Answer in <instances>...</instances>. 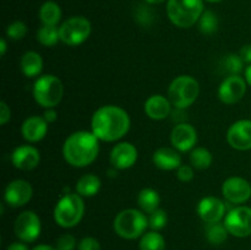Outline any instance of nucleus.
Here are the masks:
<instances>
[{"instance_id":"0eeeda50","label":"nucleus","mask_w":251,"mask_h":250,"mask_svg":"<svg viewBox=\"0 0 251 250\" xmlns=\"http://www.w3.org/2000/svg\"><path fill=\"white\" fill-rule=\"evenodd\" d=\"M64 96V85L55 75H42L33 85L34 100L44 109L55 108Z\"/></svg>"},{"instance_id":"f8f14e48","label":"nucleus","mask_w":251,"mask_h":250,"mask_svg":"<svg viewBox=\"0 0 251 250\" xmlns=\"http://www.w3.org/2000/svg\"><path fill=\"white\" fill-rule=\"evenodd\" d=\"M247 81L239 75H228L218 87V97L225 104L232 105L239 102L247 93Z\"/></svg>"},{"instance_id":"c756f323","label":"nucleus","mask_w":251,"mask_h":250,"mask_svg":"<svg viewBox=\"0 0 251 250\" xmlns=\"http://www.w3.org/2000/svg\"><path fill=\"white\" fill-rule=\"evenodd\" d=\"M199 28L206 36L216 33L218 29V19L211 10H206L199 20Z\"/></svg>"},{"instance_id":"4468645a","label":"nucleus","mask_w":251,"mask_h":250,"mask_svg":"<svg viewBox=\"0 0 251 250\" xmlns=\"http://www.w3.org/2000/svg\"><path fill=\"white\" fill-rule=\"evenodd\" d=\"M139 158L137 149L131 142H118L112 149L109 154V162L117 171H125L136 163Z\"/></svg>"},{"instance_id":"5701e85b","label":"nucleus","mask_w":251,"mask_h":250,"mask_svg":"<svg viewBox=\"0 0 251 250\" xmlns=\"http://www.w3.org/2000/svg\"><path fill=\"white\" fill-rule=\"evenodd\" d=\"M102 181L96 174L88 173L81 176L75 186L76 193L82 198H92L96 196L100 190Z\"/></svg>"},{"instance_id":"f03ea898","label":"nucleus","mask_w":251,"mask_h":250,"mask_svg":"<svg viewBox=\"0 0 251 250\" xmlns=\"http://www.w3.org/2000/svg\"><path fill=\"white\" fill-rule=\"evenodd\" d=\"M100 140L92 131L78 130L66 137L63 145V157L75 168H85L97 159Z\"/></svg>"},{"instance_id":"37998d69","label":"nucleus","mask_w":251,"mask_h":250,"mask_svg":"<svg viewBox=\"0 0 251 250\" xmlns=\"http://www.w3.org/2000/svg\"><path fill=\"white\" fill-rule=\"evenodd\" d=\"M245 81H247L248 85L251 87V64L250 65L247 66V69H245Z\"/></svg>"},{"instance_id":"9b49d317","label":"nucleus","mask_w":251,"mask_h":250,"mask_svg":"<svg viewBox=\"0 0 251 250\" xmlns=\"http://www.w3.org/2000/svg\"><path fill=\"white\" fill-rule=\"evenodd\" d=\"M222 195L229 203L242 205L251 198V184L242 176H230L222 184Z\"/></svg>"},{"instance_id":"c85d7f7f","label":"nucleus","mask_w":251,"mask_h":250,"mask_svg":"<svg viewBox=\"0 0 251 250\" xmlns=\"http://www.w3.org/2000/svg\"><path fill=\"white\" fill-rule=\"evenodd\" d=\"M229 232L226 228L225 223H210L206 229V238L213 245H220L227 240Z\"/></svg>"},{"instance_id":"4be33fe9","label":"nucleus","mask_w":251,"mask_h":250,"mask_svg":"<svg viewBox=\"0 0 251 250\" xmlns=\"http://www.w3.org/2000/svg\"><path fill=\"white\" fill-rule=\"evenodd\" d=\"M20 69L26 77H37L43 70V59L41 54L34 50H28L21 56Z\"/></svg>"},{"instance_id":"f257e3e1","label":"nucleus","mask_w":251,"mask_h":250,"mask_svg":"<svg viewBox=\"0 0 251 250\" xmlns=\"http://www.w3.org/2000/svg\"><path fill=\"white\" fill-rule=\"evenodd\" d=\"M130 126V115L119 105H102L91 118V131L100 141H118L129 132Z\"/></svg>"},{"instance_id":"412c9836","label":"nucleus","mask_w":251,"mask_h":250,"mask_svg":"<svg viewBox=\"0 0 251 250\" xmlns=\"http://www.w3.org/2000/svg\"><path fill=\"white\" fill-rule=\"evenodd\" d=\"M152 162L162 171H176L181 166L180 152L174 147H159L153 152Z\"/></svg>"},{"instance_id":"dca6fc26","label":"nucleus","mask_w":251,"mask_h":250,"mask_svg":"<svg viewBox=\"0 0 251 250\" xmlns=\"http://www.w3.org/2000/svg\"><path fill=\"white\" fill-rule=\"evenodd\" d=\"M171 142L179 152H188L198 144V131L189 123H179L171 132Z\"/></svg>"},{"instance_id":"2f4dec72","label":"nucleus","mask_w":251,"mask_h":250,"mask_svg":"<svg viewBox=\"0 0 251 250\" xmlns=\"http://www.w3.org/2000/svg\"><path fill=\"white\" fill-rule=\"evenodd\" d=\"M167 222H168V216H167L166 211L162 208H157L156 211L149 215V227L152 230L158 232V230L163 229L167 225Z\"/></svg>"},{"instance_id":"4c0bfd02","label":"nucleus","mask_w":251,"mask_h":250,"mask_svg":"<svg viewBox=\"0 0 251 250\" xmlns=\"http://www.w3.org/2000/svg\"><path fill=\"white\" fill-rule=\"evenodd\" d=\"M10 119H11V110L9 105L2 100L0 102V124L6 125Z\"/></svg>"},{"instance_id":"e433bc0d","label":"nucleus","mask_w":251,"mask_h":250,"mask_svg":"<svg viewBox=\"0 0 251 250\" xmlns=\"http://www.w3.org/2000/svg\"><path fill=\"white\" fill-rule=\"evenodd\" d=\"M78 250H100V244L96 238L85 237L78 243Z\"/></svg>"},{"instance_id":"393cba45","label":"nucleus","mask_w":251,"mask_h":250,"mask_svg":"<svg viewBox=\"0 0 251 250\" xmlns=\"http://www.w3.org/2000/svg\"><path fill=\"white\" fill-rule=\"evenodd\" d=\"M39 20L47 26H58L61 19V9L55 1H46L39 9Z\"/></svg>"},{"instance_id":"a18cd8bd","label":"nucleus","mask_w":251,"mask_h":250,"mask_svg":"<svg viewBox=\"0 0 251 250\" xmlns=\"http://www.w3.org/2000/svg\"><path fill=\"white\" fill-rule=\"evenodd\" d=\"M149 4H161V2H163L164 0H146Z\"/></svg>"},{"instance_id":"a211bd4d","label":"nucleus","mask_w":251,"mask_h":250,"mask_svg":"<svg viewBox=\"0 0 251 250\" xmlns=\"http://www.w3.org/2000/svg\"><path fill=\"white\" fill-rule=\"evenodd\" d=\"M41 162V153L32 145H21L11 153L12 166L20 171H32L37 168Z\"/></svg>"},{"instance_id":"c9c22d12","label":"nucleus","mask_w":251,"mask_h":250,"mask_svg":"<svg viewBox=\"0 0 251 250\" xmlns=\"http://www.w3.org/2000/svg\"><path fill=\"white\" fill-rule=\"evenodd\" d=\"M194 167L189 166V164H181L178 169H176V178L183 183H189L194 179Z\"/></svg>"},{"instance_id":"49530a36","label":"nucleus","mask_w":251,"mask_h":250,"mask_svg":"<svg viewBox=\"0 0 251 250\" xmlns=\"http://www.w3.org/2000/svg\"><path fill=\"white\" fill-rule=\"evenodd\" d=\"M206 1H208V2H221V1H223V0H206Z\"/></svg>"},{"instance_id":"1a4fd4ad","label":"nucleus","mask_w":251,"mask_h":250,"mask_svg":"<svg viewBox=\"0 0 251 250\" xmlns=\"http://www.w3.org/2000/svg\"><path fill=\"white\" fill-rule=\"evenodd\" d=\"M226 228L229 234L237 238H245L251 235V207L239 205L232 208L226 215Z\"/></svg>"},{"instance_id":"a878e982","label":"nucleus","mask_w":251,"mask_h":250,"mask_svg":"<svg viewBox=\"0 0 251 250\" xmlns=\"http://www.w3.org/2000/svg\"><path fill=\"white\" fill-rule=\"evenodd\" d=\"M189 159H190L191 166L200 171L210 168L213 162L212 153L205 147H195L194 150H191Z\"/></svg>"},{"instance_id":"ea45409f","label":"nucleus","mask_w":251,"mask_h":250,"mask_svg":"<svg viewBox=\"0 0 251 250\" xmlns=\"http://www.w3.org/2000/svg\"><path fill=\"white\" fill-rule=\"evenodd\" d=\"M43 118L46 119V122L48 123V124L55 123L56 119H58V113H56L55 108H48V109L44 110Z\"/></svg>"},{"instance_id":"7ed1b4c3","label":"nucleus","mask_w":251,"mask_h":250,"mask_svg":"<svg viewBox=\"0 0 251 250\" xmlns=\"http://www.w3.org/2000/svg\"><path fill=\"white\" fill-rule=\"evenodd\" d=\"M149 227V217L136 208H125L114 218V232L123 239L134 240L142 237Z\"/></svg>"},{"instance_id":"f3484780","label":"nucleus","mask_w":251,"mask_h":250,"mask_svg":"<svg viewBox=\"0 0 251 250\" xmlns=\"http://www.w3.org/2000/svg\"><path fill=\"white\" fill-rule=\"evenodd\" d=\"M198 215L205 223L221 222L226 217V203L216 196H206L198 203Z\"/></svg>"},{"instance_id":"f704fd0d","label":"nucleus","mask_w":251,"mask_h":250,"mask_svg":"<svg viewBox=\"0 0 251 250\" xmlns=\"http://www.w3.org/2000/svg\"><path fill=\"white\" fill-rule=\"evenodd\" d=\"M55 248L58 250H74L76 248V239L73 234H66L60 235L56 239Z\"/></svg>"},{"instance_id":"79ce46f5","label":"nucleus","mask_w":251,"mask_h":250,"mask_svg":"<svg viewBox=\"0 0 251 250\" xmlns=\"http://www.w3.org/2000/svg\"><path fill=\"white\" fill-rule=\"evenodd\" d=\"M32 250H58L55 247H51V245L47 244H39L37 247H34Z\"/></svg>"},{"instance_id":"aec40b11","label":"nucleus","mask_w":251,"mask_h":250,"mask_svg":"<svg viewBox=\"0 0 251 250\" xmlns=\"http://www.w3.org/2000/svg\"><path fill=\"white\" fill-rule=\"evenodd\" d=\"M172 103L168 97L162 95H152L144 104L145 114L152 120H163L172 114Z\"/></svg>"},{"instance_id":"c03bdc74","label":"nucleus","mask_w":251,"mask_h":250,"mask_svg":"<svg viewBox=\"0 0 251 250\" xmlns=\"http://www.w3.org/2000/svg\"><path fill=\"white\" fill-rule=\"evenodd\" d=\"M6 50H7L6 41H5V38H1L0 39V54H1V56L5 55Z\"/></svg>"},{"instance_id":"6e6552de","label":"nucleus","mask_w":251,"mask_h":250,"mask_svg":"<svg viewBox=\"0 0 251 250\" xmlns=\"http://www.w3.org/2000/svg\"><path fill=\"white\" fill-rule=\"evenodd\" d=\"M92 32L91 22L83 16H73L59 27L60 41L69 47H76L88 39Z\"/></svg>"},{"instance_id":"a19ab883","label":"nucleus","mask_w":251,"mask_h":250,"mask_svg":"<svg viewBox=\"0 0 251 250\" xmlns=\"http://www.w3.org/2000/svg\"><path fill=\"white\" fill-rule=\"evenodd\" d=\"M6 250H28L27 245L25 243H20V242H15L12 244H10L9 247L6 248Z\"/></svg>"},{"instance_id":"72a5a7b5","label":"nucleus","mask_w":251,"mask_h":250,"mask_svg":"<svg viewBox=\"0 0 251 250\" xmlns=\"http://www.w3.org/2000/svg\"><path fill=\"white\" fill-rule=\"evenodd\" d=\"M135 17H136V21L140 25H142V26H150L152 24V21H153V11L149 6L142 5V6H140L136 10Z\"/></svg>"},{"instance_id":"423d86ee","label":"nucleus","mask_w":251,"mask_h":250,"mask_svg":"<svg viewBox=\"0 0 251 250\" xmlns=\"http://www.w3.org/2000/svg\"><path fill=\"white\" fill-rule=\"evenodd\" d=\"M200 95V85L193 76L180 75L168 87V100L178 109H186L194 104Z\"/></svg>"},{"instance_id":"bb28decb","label":"nucleus","mask_w":251,"mask_h":250,"mask_svg":"<svg viewBox=\"0 0 251 250\" xmlns=\"http://www.w3.org/2000/svg\"><path fill=\"white\" fill-rule=\"evenodd\" d=\"M140 250H164L166 249V240L163 235L157 230L146 232L141 237L139 243Z\"/></svg>"},{"instance_id":"6ab92c4d","label":"nucleus","mask_w":251,"mask_h":250,"mask_svg":"<svg viewBox=\"0 0 251 250\" xmlns=\"http://www.w3.org/2000/svg\"><path fill=\"white\" fill-rule=\"evenodd\" d=\"M48 125L46 119L39 115H32V117L26 118L21 125L22 137L29 144L41 141L48 132Z\"/></svg>"},{"instance_id":"ddd939ff","label":"nucleus","mask_w":251,"mask_h":250,"mask_svg":"<svg viewBox=\"0 0 251 250\" xmlns=\"http://www.w3.org/2000/svg\"><path fill=\"white\" fill-rule=\"evenodd\" d=\"M33 196V188L24 179H15L10 181L4 190V201L15 208L22 207L31 201Z\"/></svg>"},{"instance_id":"9d476101","label":"nucleus","mask_w":251,"mask_h":250,"mask_svg":"<svg viewBox=\"0 0 251 250\" xmlns=\"http://www.w3.org/2000/svg\"><path fill=\"white\" fill-rule=\"evenodd\" d=\"M41 218L33 211H24L14 223L15 235L24 243H32L41 235Z\"/></svg>"},{"instance_id":"cd10ccee","label":"nucleus","mask_w":251,"mask_h":250,"mask_svg":"<svg viewBox=\"0 0 251 250\" xmlns=\"http://www.w3.org/2000/svg\"><path fill=\"white\" fill-rule=\"evenodd\" d=\"M37 41L44 47H54L60 41L58 26H47L42 25L37 31Z\"/></svg>"},{"instance_id":"20e7f679","label":"nucleus","mask_w":251,"mask_h":250,"mask_svg":"<svg viewBox=\"0 0 251 250\" xmlns=\"http://www.w3.org/2000/svg\"><path fill=\"white\" fill-rule=\"evenodd\" d=\"M85 215V202L77 193L64 194L54 207V221L63 228L77 225Z\"/></svg>"},{"instance_id":"2eb2a0df","label":"nucleus","mask_w":251,"mask_h":250,"mask_svg":"<svg viewBox=\"0 0 251 250\" xmlns=\"http://www.w3.org/2000/svg\"><path fill=\"white\" fill-rule=\"evenodd\" d=\"M227 141L238 151L251 150V120L242 119L233 123L227 131Z\"/></svg>"},{"instance_id":"473e14b6","label":"nucleus","mask_w":251,"mask_h":250,"mask_svg":"<svg viewBox=\"0 0 251 250\" xmlns=\"http://www.w3.org/2000/svg\"><path fill=\"white\" fill-rule=\"evenodd\" d=\"M27 34V26L22 21H14L6 28V36L12 41H20Z\"/></svg>"},{"instance_id":"b1692460","label":"nucleus","mask_w":251,"mask_h":250,"mask_svg":"<svg viewBox=\"0 0 251 250\" xmlns=\"http://www.w3.org/2000/svg\"><path fill=\"white\" fill-rule=\"evenodd\" d=\"M159 203H161V196L154 189L145 188L137 194V205L142 212L150 215L159 208Z\"/></svg>"},{"instance_id":"39448f33","label":"nucleus","mask_w":251,"mask_h":250,"mask_svg":"<svg viewBox=\"0 0 251 250\" xmlns=\"http://www.w3.org/2000/svg\"><path fill=\"white\" fill-rule=\"evenodd\" d=\"M202 0H168L167 15L174 26L190 28L203 14Z\"/></svg>"},{"instance_id":"58836bf2","label":"nucleus","mask_w":251,"mask_h":250,"mask_svg":"<svg viewBox=\"0 0 251 250\" xmlns=\"http://www.w3.org/2000/svg\"><path fill=\"white\" fill-rule=\"evenodd\" d=\"M239 56L242 58V60L247 64H251V43L245 44L242 47V49L239 50Z\"/></svg>"},{"instance_id":"7c9ffc66","label":"nucleus","mask_w":251,"mask_h":250,"mask_svg":"<svg viewBox=\"0 0 251 250\" xmlns=\"http://www.w3.org/2000/svg\"><path fill=\"white\" fill-rule=\"evenodd\" d=\"M243 65L244 61L239 56V54H228L223 59L222 66L229 75H239L243 71Z\"/></svg>"}]
</instances>
